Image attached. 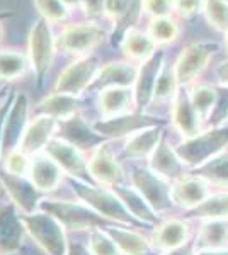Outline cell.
<instances>
[{
	"instance_id": "obj_1",
	"label": "cell",
	"mask_w": 228,
	"mask_h": 255,
	"mask_svg": "<svg viewBox=\"0 0 228 255\" xmlns=\"http://www.w3.org/2000/svg\"><path fill=\"white\" fill-rule=\"evenodd\" d=\"M68 182L72 186V191L75 192L77 199L85 203L92 211L97 213L101 218H104L107 223L114 225H124V226H143L140 221H136L131 213L128 211L119 196L116 194L113 189L97 186L94 182H85V180L70 179Z\"/></svg>"
},
{
	"instance_id": "obj_2",
	"label": "cell",
	"mask_w": 228,
	"mask_h": 255,
	"mask_svg": "<svg viewBox=\"0 0 228 255\" xmlns=\"http://www.w3.org/2000/svg\"><path fill=\"white\" fill-rule=\"evenodd\" d=\"M174 148H176V153L179 155L182 163L194 170V168L210 162L211 158L218 157L220 153L227 151L228 125L203 129L196 136L184 139V141H181L179 145Z\"/></svg>"
},
{
	"instance_id": "obj_3",
	"label": "cell",
	"mask_w": 228,
	"mask_h": 255,
	"mask_svg": "<svg viewBox=\"0 0 228 255\" xmlns=\"http://www.w3.org/2000/svg\"><path fill=\"white\" fill-rule=\"evenodd\" d=\"M109 38V34L92 20H73L65 26H61V31L56 34L58 51L67 56L84 58L95 53V49L101 46Z\"/></svg>"
},
{
	"instance_id": "obj_4",
	"label": "cell",
	"mask_w": 228,
	"mask_h": 255,
	"mask_svg": "<svg viewBox=\"0 0 228 255\" xmlns=\"http://www.w3.org/2000/svg\"><path fill=\"white\" fill-rule=\"evenodd\" d=\"M58 51L56 34L53 26L44 19L38 17L32 22L31 31L27 36V58L31 63V72L34 73V79L41 87L46 80L49 70L53 67Z\"/></svg>"
},
{
	"instance_id": "obj_5",
	"label": "cell",
	"mask_w": 228,
	"mask_h": 255,
	"mask_svg": "<svg viewBox=\"0 0 228 255\" xmlns=\"http://www.w3.org/2000/svg\"><path fill=\"white\" fill-rule=\"evenodd\" d=\"M24 230L34 244L44 252V255H67L70 242L67 230L56 218L38 209L31 215H20Z\"/></svg>"
},
{
	"instance_id": "obj_6",
	"label": "cell",
	"mask_w": 228,
	"mask_h": 255,
	"mask_svg": "<svg viewBox=\"0 0 228 255\" xmlns=\"http://www.w3.org/2000/svg\"><path fill=\"white\" fill-rule=\"evenodd\" d=\"M41 211L48 213L56 218L65 230L68 232H87L94 228H104L109 225L104 218H101L95 211H92L82 201L70 199H49L44 197L39 206Z\"/></svg>"
},
{
	"instance_id": "obj_7",
	"label": "cell",
	"mask_w": 228,
	"mask_h": 255,
	"mask_svg": "<svg viewBox=\"0 0 228 255\" xmlns=\"http://www.w3.org/2000/svg\"><path fill=\"white\" fill-rule=\"evenodd\" d=\"M130 182L159 216L176 206L172 201V182L153 172L150 167L135 165L130 172Z\"/></svg>"
},
{
	"instance_id": "obj_8",
	"label": "cell",
	"mask_w": 228,
	"mask_h": 255,
	"mask_svg": "<svg viewBox=\"0 0 228 255\" xmlns=\"http://www.w3.org/2000/svg\"><path fill=\"white\" fill-rule=\"evenodd\" d=\"M217 51L218 44L213 41H200V43L186 44L172 65L181 87L189 89L191 85L198 84L200 77L208 68L210 61Z\"/></svg>"
},
{
	"instance_id": "obj_9",
	"label": "cell",
	"mask_w": 228,
	"mask_h": 255,
	"mask_svg": "<svg viewBox=\"0 0 228 255\" xmlns=\"http://www.w3.org/2000/svg\"><path fill=\"white\" fill-rule=\"evenodd\" d=\"M101 60L95 55L84 56V58H75L72 63L60 72L55 82V92L70 94V96L80 97L85 90L92 87L95 77L101 70Z\"/></svg>"
},
{
	"instance_id": "obj_10",
	"label": "cell",
	"mask_w": 228,
	"mask_h": 255,
	"mask_svg": "<svg viewBox=\"0 0 228 255\" xmlns=\"http://www.w3.org/2000/svg\"><path fill=\"white\" fill-rule=\"evenodd\" d=\"M160 125H167V121L157 116H152L148 113H142V111H131V113L107 119L101 118L99 121L92 123L94 129L106 139H128L138 133V131Z\"/></svg>"
},
{
	"instance_id": "obj_11",
	"label": "cell",
	"mask_w": 228,
	"mask_h": 255,
	"mask_svg": "<svg viewBox=\"0 0 228 255\" xmlns=\"http://www.w3.org/2000/svg\"><path fill=\"white\" fill-rule=\"evenodd\" d=\"M44 153L58 163L63 174L70 179L92 182L89 174V157L80 148L73 146L72 143L65 141L63 138L55 136L44 148Z\"/></svg>"
},
{
	"instance_id": "obj_12",
	"label": "cell",
	"mask_w": 228,
	"mask_h": 255,
	"mask_svg": "<svg viewBox=\"0 0 228 255\" xmlns=\"http://www.w3.org/2000/svg\"><path fill=\"white\" fill-rule=\"evenodd\" d=\"M0 186L20 215L36 213L46 196L31 182L27 175H12L7 172H0Z\"/></svg>"
},
{
	"instance_id": "obj_13",
	"label": "cell",
	"mask_w": 228,
	"mask_h": 255,
	"mask_svg": "<svg viewBox=\"0 0 228 255\" xmlns=\"http://www.w3.org/2000/svg\"><path fill=\"white\" fill-rule=\"evenodd\" d=\"M89 174L90 180L97 186L113 189L119 184H124L126 175L121 163L116 158L109 141L99 145L89 155Z\"/></svg>"
},
{
	"instance_id": "obj_14",
	"label": "cell",
	"mask_w": 228,
	"mask_h": 255,
	"mask_svg": "<svg viewBox=\"0 0 228 255\" xmlns=\"http://www.w3.org/2000/svg\"><path fill=\"white\" fill-rule=\"evenodd\" d=\"M164 67H165V51L162 48H159V51H157L150 60L138 65V75H136V80L133 85V97H135L136 111L147 113V109L153 104L157 82H159V77Z\"/></svg>"
},
{
	"instance_id": "obj_15",
	"label": "cell",
	"mask_w": 228,
	"mask_h": 255,
	"mask_svg": "<svg viewBox=\"0 0 228 255\" xmlns=\"http://www.w3.org/2000/svg\"><path fill=\"white\" fill-rule=\"evenodd\" d=\"M31 114V104L26 94L14 92V99H12L10 111L7 114L5 126H3V145H2V158L7 153L17 150L22 136L26 133V128L31 121L29 118Z\"/></svg>"
},
{
	"instance_id": "obj_16",
	"label": "cell",
	"mask_w": 228,
	"mask_h": 255,
	"mask_svg": "<svg viewBox=\"0 0 228 255\" xmlns=\"http://www.w3.org/2000/svg\"><path fill=\"white\" fill-rule=\"evenodd\" d=\"M56 136L63 138L65 141L72 143L73 146L80 148L82 151H92L102 143L109 141V139L102 138L97 131L94 129L92 123H89L87 119H84L82 114L67 119V121H61L58 126V133Z\"/></svg>"
},
{
	"instance_id": "obj_17",
	"label": "cell",
	"mask_w": 228,
	"mask_h": 255,
	"mask_svg": "<svg viewBox=\"0 0 228 255\" xmlns=\"http://www.w3.org/2000/svg\"><path fill=\"white\" fill-rule=\"evenodd\" d=\"M24 230L20 213L17 208L7 201L0 204V255H14L22 247Z\"/></svg>"
},
{
	"instance_id": "obj_18",
	"label": "cell",
	"mask_w": 228,
	"mask_h": 255,
	"mask_svg": "<svg viewBox=\"0 0 228 255\" xmlns=\"http://www.w3.org/2000/svg\"><path fill=\"white\" fill-rule=\"evenodd\" d=\"M171 123L184 139L196 136L198 133L203 131V119L191 102L189 89L181 87L179 94L172 101Z\"/></svg>"
},
{
	"instance_id": "obj_19",
	"label": "cell",
	"mask_w": 228,
	"mask_h": 255,
	"mask_svg": "<svg viewBox=\"0 0 228 255\" xmlns=\"http://www.w3.org/2000/svg\"><path fill=\"white\" fill-rule=\"evenodd\" d=\"M60 123L48 116H32L26 128V133L22 136V141L19 145V150L27 153L29 157H34L38 153H43L44 148L58 133Z\"/></svg>"
},
{
	"instance_id": "obj_20",
	"label": "cell",
	"mask_w": 228,
	"mask_h": 255,
	"mask_svg": "<svg viewBox=\"0 0 228 255\" xmlns=\"http://www.w3.org/2000/svg\"><path fill=\"white\" fill-rule=\"evenodd\" d=\"M136 75H138V65L131 63L128 60H114L104 63L99 70L90 90L113 89V87H126L133 89Z\"/></svg>"
},
{
	"instance_id": "obj_21",
	"label": "cell",
	"mask_w": 228,
	"mask_h": 255,
	"mask_svg": "<svg viewBox=\"0 0 228 255\" xmlns=\"http://www.w3.org/2000/svg\"><path fill=\"white\" fill-rule=\"evenodd\" d=\"M211 194L210 184L205 179L198 175L181 177L179 180L172 182V201L176 206H179L186 211H191L196 206H200L203 201Z\"/></svg>"
},
{
	"instance_id": "obj_22",
	"label": "cell",
	"mask_w": 228,
	"mask_h": 255,
	"mask_svg": "<svg viewBox=\"0 0 228 255\" xmlns=\"http://www.w3.org/2000/svg\"><path fill=\"white\" fill-rule=\"evenodd\" d=\"M148 167L153 172H157L164 179H167L169 182H176L181 177H184L186 165L182 163L179 155L176 153V148L169 143L167 133L164 134V138L160 139L159 146L155 148V151L152 153V157L148 158Z\"/></svg>"
},
{
	"instance_id": "obj_23",
	"label": "cell",
	"mask_w": 228,
	"mask_h": 255,
	"mask_svg": "<svg viewBox=\"0 0 228 255\" xmlns=\"http://www.w3.org/2000/svg\"><path fill=\"white\" fill-rule=\"evenodd\" d=\"M104 230L118 245L121 255H152L155 250L152 238H147L143 233L136 232L133 226L109 223L104 226Z\"/></svg>"
},
{
	"instance_id": "obj_24",
	"label": "cell",
	"mask_w": 228,
	"mask_h": 255,
	"mask_svg": "<svg viewBox=\"0 0 228 255\" xmlns=\"http://www.w3.org/2000/svg\"><path fill=\"white\" fill-rule=\"evenodd\" d=\"M29 179L44 194L55 192L60 184L63 182V170L58 167V163L53 158H49L46 153H38L31 157V168H29Z\"/></svg>"
},
{
	"instance_id": "obj_25",
	"label": "cell",
	"mask_w": 228,
	"mask_h": 255,
	"mask_svg": "<svg viewBox=\"0 0 228 255\" xmlns=\"http://www.w3.org/2000/svg\"><path fill=\"white\" fill-rule=\"evenodd\" d=\"M48 116L56 119L58 123L67 121V119L80 114V97L70 96V94L55 92L43 97L34 106V116Z\"/></svg>"
},
{
	"instance_id": "obj_26",
	"label": "cell",
	"mask_w": 228,
	"mask_h": 255,
	"mask_svg": "<svg viewBox=\"0 0 228 255\" xmlns=\"http://www.w3.org/2000/svg\"><path fill=\"white\" fill-rule=\"evenodd\" d=\"M191 230L189 225L184 220L179 218H169V220L162 221L159 226H155V232L152 235L153 249L160 250L162 254L169 252L172 249L184 245L189 242Z\"/></svg>"
},
{
	"instance_id": "obj_27",
	"label": "cell",
	"mask_w": 228,
	"mask_h": 255,
	"mask_svg": "<svg viewBox=\"0 0 228 255\" xmlns=\"http://www.w3.org/2000/svg\"><path fill=\"white\" fill-rule=\"evenodd\" d=\"M97 111L102 119L121 116V114L136 111L133 89L113 87L101 90L97 94Z\"/></svg>"
},
{
	"instance_id": "obj_28",
	"label": "cell",
	"mask_w": 228,
	"mask_h": 255,
	"mask_svg": "<svg viewBox=\"0 0 228 255\" xmlns=\"http://www.w3.org/2000/svg\"><path fill=\"white\" fill-rule=\"evenodd\" d=\"M165 126L167 125L152 126L143 131H138L133 136H130L123 146V155L130 160H148L153 151H155V148L159 146L160 139L164 138Z\"/></svg>"
},
{
	"instance_id": "obj_29",
	"label": "cell",
	"mask_w": 228,
	"mask_h": 255,
	"mask_svg": "<svg viewBox=\"0 0 228 255\" xmlns=\"http://www.w3.org/2000/svg\"><path fill=\"white\" fill-rule=\"evenodd\" d=\"M119 46H121L124 60L131 61L135 65H142L143 61L150 60L159 51V46H157L152 36L147 31L138 29V27L128 32Z\"/></svg>"
},
{
	"instance_id": "obj_30",
	"label": "cell",
	"mask_w": 228,
	"mask_h": 255,
	"mask_svg": "<svg viewBox=\"0 0 228 255\" xmlns=\"http://www.w3.org/2000/svg\"><path fill=\"white\" fill-rule=\"evenodd\" d=\"M113 191L119 196V199L123 201V204L136 221H140L142 225H157L160 216L153 211L150 204L145 201V197L131 184H119L113 187Z\"/></svg>"
},
{
	"instance_id": "obj_31",
	"label": "cell",
	"mask_w": 228,
	"mask_h": 255,
	"mask_svg": "<svg viewBox=\"0 0 228 255\" xmlns=\"http://www.w3.org/2000/svg\"><path fill=\"white\" fill-rule=\"evenodd\" d=\"M193 242L196 252L228 249V220H205Z\"/></svg>"
},
{
	"instance_id": "obj_32",
	"label": "cell",
	"mask_w": 228,
	"mask_h": 255,
	"mask_svg": "<svg viewBox=\"0 0 228 255\" xmlns=\"http://www.w3.org/2000/svg\"><path fill=\"white\" fill-rule=\"evenodd\" d=\"M31 70L27 53L17 48H0V82H15Z\"/></svg>"
},
{
	"instance_id": "obj_33",
	"label": "cell",
	"mask_w": 228,
	"mask_h": 255,
	"mask_svg": "<svg viewBox=\"0 0 228 255\" xmlns=\"http://www.w3.org/2000/svg\"><path fill=\"white\" fill-rule=\"evenodd\" d=\"M188 220H228V191L210 194L191 211H186Z\"/></svg>"
},
{
	"instance_id": "obj_34",
	"label": "cell",
	"mask_w": 228,
	"mask_h": 255,
	"mask_svg": "<svg viewBox=\"0 0 228 255\" xmlns=\"http://www.w3.org/2000/svg\"><path fill=\"white\" fill-rule=\"evenodd\" d=\"M143 14H145L143 0H126L123 15L119 17L118 22L113 24V31H111V41H113V44H121L124 36L131 29L138 27Z\"/></svg>"
},
{
	"instance_id": "obj_35",
	"label": "cell",
	"mask_w": 228,
	"mask_h": 255,
	"mask_svg": "<svg viewBox=\"0 0 228 255\" xmlns=\"http://www.w3.org/2000/svg\"><path fill=\"white\" fill-rule=\"evenodd\" d=\"M147 32L153 38L157 46L164 48V46H169V44L176 43V41L181 38L182 29H181L179 20L176 19V15H171V17L150 19Z\"/></svg>"
},
{
	"instance_id": "obj_36",
	"label": "cell",
	"mask_w": 228,
	"mask_h": 255,
	"mask_svg": "<svg viewBox=\"0 0 228 255\" xmlns=\"http://www.w3.org/2000/svg\"><path fill=\"white\" fill-rule=\"evenodd\" d=\"M194 175L205 179L210 186H218L228 189V150L211 158L205 165L193 170Z\"/></svg>"
},
{
	"instance_id": "obj_37",
	"label": "cell",
	"mask_w": 228,
	"mask_h": 255,
	"mask_svg": "<svg viewBox=\"0 0 228 255\" xmlns=\"http://www.w3.org/2000/svg\"><path fill=\"white\" fill-rule=\"evenodd\" d=\"M189 97L193 102L194 109L198 111V114L201 116L203 123H208V119L213 113L215 106H217V97H218V89L213 87L210 84H198L189 87Z\"/></svg>"
},
{
	"instance_id": "obj_38",
	"label": "cell",
	"mask_w": 228,
	"mask_h": 255,
	"mask_svg": "<svg viewBox=\"0 0 228 255\" xmlns=\"http://www.w3.org/2000/svg\"><path fill=\"white\" fill-rule=\"evenodd\" d=\"M39 17L51 26H65L72 17V9L65 5L61 0H32Z\"/></svg>"
},
{
	"instance_id": "obj_39",
	"label": "cell",
	"mask_w": 228,
	"mask_h": 255,
	"mask_svg": "<svg viewBox=\"0 0 228 255\" xmlns=\"http://www.w3.org/2000/svg\"><path fill=\"white\" fill-rule=\"evenodd\" d=\"M181 90V84L177 80V75L174 72V67H169L165 65L164 70H162L159 82H157V87H155V96H153V104L155 102H171L176 99V96L179 94Z\"/></svg>"
},
{
	"instance_id": "obj_40",
	"label": "cell",
	"mask_w": 228,
	"mask_h": 255,
	"mask_svg": "<svg viewBox=\"0 0 228 255\" xmlns=\"http://www.w3.org/2000/svg\"><path fill=\"white\" fill-rule=\"evenodd\" d=\"M201 14L215 31L225 34L228 31V3L223 0H205Z\"/></svg>"
},
{
	"instance_id": "obj_41",
	"label": "cell",
	"mask_w": 228,
	"mask_h": 255,
	"mask_svg": "<svg viewBox=\"0 0 228 255\" xmlns=\"http://www.w3.org/2000/svg\"><path fill=\"white\" fill-rule=\"evenodd\" d=\"M87 249L92 255H121L114 240L107 235L104 228H94L87 237Z\"/></svg>"
},
{
	"instance_id": "obj_42",
	"label": "cell",
	"mask_w": 228,
	"mask_h": 255,
	"mask_svg": "<svg viewBox=\"0 0 228 255\" xmlns=\"http://www.w3.org/2000/svg\"><path fill=\"white\" fill-rule=\"evenodd\" d=\"M3 172L12 175H29V168H31V157L24 153L22 150H14L7 153L2 158Z\"/></svg>"
},
{
	"instance_id": "obj_43",
	"label": "cell",
	"mask_w": 228,
	"mask_h": 255,
	"mask_svg": "<svg viewBox=\"0 0 228 255\" xmlns=\"http://www.w3.org/2000/svg\"><path fill=\"white\" fill-rule=\"evenodd\" d=\"M217 89H218L217 106H215L213 113H211L208 123H206V125H210V128L228 125V89L227 87H217Z\"/></svg>"
},
{
	"instance_id": "obj_44",
	"label": "cell",
	"mask_w": 228,
	"mask_h": 255,
	"mask_svg": "<svg viewBox=\"0 0 228 255\" xmlns=\"http://www.w3.org/2000/svg\"><path fill=\"white\" fill-rule=\"evenodd\" d=\"M143 12L150 19L174 15V0H143Z\"/></svg>"
},
{
	"instance_id": "obj_45",
	"label": "cell",
	"mask_w": 228,
	"mask_h": 255,
	"mask_svg": "<svg viewBox=\"0 0 228 255\" xmlns=\"http://www.w3.org/2000/svg\"><path fill=\"white\" fill-rule=\"evenodd\" d=\"M205 0H174V15L179 19H191L203 10Z\"/></svg>"
},
{
	"instance_id": "obj_46",
	"label": "cell",
	"mask_w": 228,
	"mask_h": 255,
	"mask_svg": "<svg viewBox=\"0 0 228 255\" xmlns=\"http://www.w3.org/2000/svg\"><path fill=\"white\" fill-rule=\"evenodd\" d=\"M104 3L106 0H80L78 10L82 12L85 20L97 22L99 19L104 17Z\"/></svg>"
},
{
	"instance_id": "obj_47",
	"label": "cell",
	"mask_w": 228,
	"mask_h": 255,
	"mask_svg": "<svg viewBox=\"0 0 228 255\" xmlns=\"http://www.w3.org/2000/svg\"><path fill=\"white\" fill-rule=\"evenodd\" d=\"M12 99H14V94L7 92L0 97V163H2V145H3V126H5V119L7 114L10 111L12 106Z\"/></svg>"
},
{
	"instance_id": "obj_48",
	"label": "cell",
	"mask_w": 228,
	"mask_h": 255,
	"mask_svg": "<svg viewBox=\"0 0 228 255\" xmlns=\"http://www.w3.org/2000/svg\"><path fill=\"white\" fill-rule=\"evenodd\" d=\"M124 5H126V0H106L104 17L109 20L111 24L118 22L124 12Z\"/></svg>"
},
{
	"instance_id": "obj_49",
	"label": "cell",
	"mask_w": 228,
	"mask_h": 255,
	"mask_svg": "<svg viewBox=\"0 0 228 255\" xmlns=\"http://www.w3.org/2000/svg\"><path fill=\"white\" fill-rule=\"evenodd\" d=\"M162 255H196V249H194V242L189 240L188 244L177 247V249H172L169 252H164Z\"/></svg>"
},
{
	"instance_id": "obj_50",
	"label": "cell",
	"mask_w": 228,
	"mask_h": 255,
	"mask_svg": "<svg viewBox=\"0 0 228 255\" xmlns=\"http://www.w3.org/2000/svg\"><path fill=\"white\" fill-rule=\"evenodd\" d=\"M217 79H218L220 87L228 89V60L222 61L217 67Z\"/></svg>"
},
{
	"instance_id": "obj_51",
	"label": "cell",
	"mask_w": 228,
	"mask_h": 255,
	"mask_svg": "<svg viewBox=\"0 0 228 255\" xmlns=\"http://www.w3.org/2000/svg\"><path fill=\"white\" fill-rule=\"evenodd\" d=\"M67 255H92V254L87 249V245L80 244V242H75V244H70Z\"/></svg>"
},
{
	"instance_id": "obj_52",
	"label": "cell",
	"mask_w": 228,
	"mask_h": 255,
	"mask_svg": "<svg viewBox=\"0 0 228 255\" xmlns=\"http://www.w3.org/2000/svg\"><path fill=\"white\" fill-rule=\"evenodd\" d=\"M196 255H228V249H217V250H200Z\"/></svg>"
},
{
	"instance_id": "obj_53",
	"label": "cell",
	"mask_w": 228,
	"mask_h": 255,
	"mask_svg": "<svg viewBox=\"0 0 228 255\" xmlns=\"http://www.w3.org/2000/svg\"><path fill=\"white\" fill-rule=\"evenodd\" d=\"M61 2H63L67 7H70L72 10H75V9L80 7V0H61Z\"/></svg>"
},
{
	"instance_id": "obj_54",
	"label": "cell",
	"mask_w": 228,
	"mask_h": 255,
	"mask_svg": "<svg viewBox=\"0 0 228 255\" xmlns=\"http://www.w3.org/2000/svg\"><path fill=\"white\" fill-rule=\"evenodd\" d=\"M3 38H5V27H3L2 20H0V44L3 43Z\"/></svg>"
},
{
	"instance_id": "obj_55",
	"label": "cell",
	"mask_w": 228,
	"mask_h": 255,
	"mask_svg": "<svg viewBox=\"0 0 228 255\" xmlns=\"http://www.w3.org/2000/svg\"><path fill=\"white\" fill-rule=\"evenodd\" d=\"M223 39H225V48H227V51H228V31L223 34Z\"/></svg>"
},
{
	"instance_id": "obj_56",
	"label": "cell",
	"mask_w": 228,
	"mask_h": 255,
	"mask_svg": "<svg viewBox=\"0 0 228 255\" xmlns=\"http://www.w3.org/2000/svg\"><path fill=\"white\" fill-rule=\"evenodd\" d=\"M2 90H3V84H2V82H0V97L3 96V94H2Z\"/></svg>"
},
{
	"instance_id": "obj_57",
	"label": "cell",
	"mask_w": 228,
	"mask_h": 255,
	"mask_svg": "<svg viewBox=\"0 0 228 255\" xmlns=\"http://www.w3.org/2000/svg\"><path fill=\"white\" fill-rule=\"evenodd\" d=\"M223 2H227V3H228V0H223Z\"/></svg>"
}]
</instances>
